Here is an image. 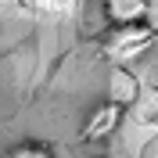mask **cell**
Listing matches in <instances>:
<instances>
[{
    "mask_svg": "<svg viewBox=\"0 0 158 158\" xmlns=\"http://www.w3.org/2000/svg\"><path fill=\"white\" fill-rule=\"evenodd\" d=\"M148 40H151V29L148 25H137V29H115V36H111L108 43V54L111 58H137L140 50L148 47Z\"/></svg>",
    "mask_w": 158,
    "mask_h": 158,
    "instance_id": "obj_3",
    "label": "cell"
},
{
    "mask_svg": "<svg viewBox=\"0 0 158 158\" xmlns=\"http://www.w3.org/2000/svg\"><path fill=\"white\" fill-rule=\"evenodd\" d=\"M148 0H104V18L115 29H137L148 18Z\"/></svg>",
    "mask_w": 158,
    "mask_h": 158,
    "instance_id": "obj_2",
    "label": "cell"
},
{
    "mask_svg": "<svg viewBox=\"0 0 158 158\" xmlns=\"http://www.w3.org/2000/svg\"><path fill=\"white\" fill-rule=\"evenodd\" d=\"M22 4H29V7H40V11H47V7H54L58 0H22Z\"/></svg>",
    "mask_w": 158,
    "mask_h": 158,
    "instance_id": "obj_5",
    "label": "cell"
},
{
    "mask_svg": "<svg viewBox=\"0 0 158 158\" xmlns=\"http://www.w3.org/2000/svg\"><path fill=\"white\" fill-rule=\"evenodd\" d=\"M118 122H122V104L104 101V104H97V108L90 111L86 126H83V140H86V144H101V140H108L111 133H115Z\"/></svg>",
    "mask_w": 158,
    "mask_h": 158,
    "instance_id": "obj_1",
    "label": "cell"
},
{
    "mask_svg": "<svg viewBox=\"0 0 158 158\" xmlns=\"http://www.w3.org/2000/svg\"><path fill=\"white\" fill-rule=\"evenodd\" d=\"M7 158H54V151H50L47 144L29 140V144H18L15 151H7Z\"/></svg>",
    "mask_w": 158,
    "mask_h": 158,
    "instance_id": "obj_4",
    "label": "cell"
}]
</instances>
